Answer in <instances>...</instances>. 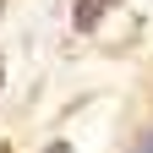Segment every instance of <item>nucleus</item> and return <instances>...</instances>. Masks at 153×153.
<instances>
[{"instance_id": "obj_1", "label": "nucleus", "mask_w": 153, "mask_h": 153, "mask_svg": "<svg viewBox=\"0 0 153 153\" xmlns=\"http://www.w3.org/2000/svg\"><path fill=\"white\" fill-rule=\"evenodd\" d=\"M99 11H104V0H76L71 22H76V27H93V22H99Z\"/></svg>"}, {"instance_id": "obj_2", "label": "nucleus", "mask_w": 153, "mask_h": 153, "mask_svg": "<svg viewBox=\"0 0 153 153\" xmlns=\"http://www.w3.org/2000/svg\"><path fill=\"white\" fill-rule=\"evenodd\" d=\"M131 153H153V131H142V137H137V148H131Z\"/></svg>"}, {"instance_id": "obj_3", "label": "nucleus", "mask_w": 153, "mask_h": 153, "mask_svg": "<svg viewBox=\"0 0 153 153\" xmlns=\"http://www.w3.org/2000/svg\"><path fill=\"white\" fill-rule=\"evenodd\" d=\"M44 153H71V148H66V142H49V148H44Z\"/></svg>"}, {"instance_id": "obj_4", "label": "nucleus", "mask_w": 153, "mask_h": 153, "mask_svg": "<svg viewBox=\"0 0 153 153\" xmlns=\"http://www.w3.org/2000/svg\"><path fill=\"white\" fill-rule=\"evenodd\" d=\"M0 82H6V66H0Z\"/></svg>"}, {"instance_id": "obj_5", "label": "nucleus", "mask_w": 153, "mask_h": 153, "mask_svg": "<svg viewBox=\"0 0 153 153\" xmlns=\"http://www.w3.org/2000/svg\"><path fill=\"white\" fill-rule=\"evenodd\" d=\"M104 6H109V0H104Z\"/></svg>"}, {"instance_id": "obj_6", "label": "nucleus", "mask_w": 153, "mask_h": 153, "mask_svg": "<svg viewBox=\"0 0 153 153\" xmlns=\"http://www.w3.org/2000/svg\"><path fill=\"white\" fill-rule=\"evenodd\" d=\"M0 153H6V148H0Z\"/></svg>"}]
</instances>
